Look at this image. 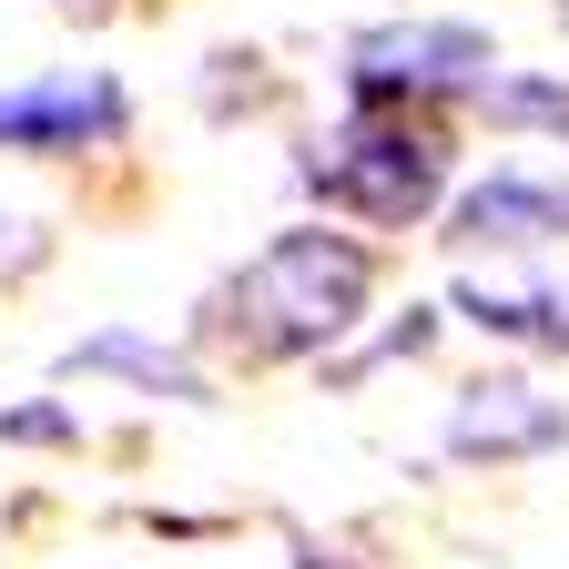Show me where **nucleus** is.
Wrapping results in <instances>:
<instances>
[{
    "label": "nucleus",
    "instance_id": "1",
    "mask_svg": "<svg viewBox=\"0 0 569 569\" xmlns=\"http://www.w3.org/2000/svg\"><path fill=\"white\" fill-rule=\"evenodd\" d=\"M377 296V264L356 234H326V224H284L244 274H234V326L264 346V356H316L336 346Z\"/></svg>",
    "mask_w": 569,
    "mask_h": 569
},
{
    "label": "nucleus",
    "instance_id": "2",
    "mask_svg": "<svg viewBox=\"0 0 569 569\" xmlns=\"http://www.w3.org/2000/svg\"><path fill=\"white\" fill-rule=\"evenodd\" d=\"M306 193H316L326 213L377 224V234H407V224H427V203L448 193V132L417 122L407 102H367L336 142H316Z\"/></svg>",
    "mask_w": 569,
    "mask_h": 569
},
{
    "label": "nucleus",
    "instance_id": "3",
    "mask_svg": "<svg viewBox=\"0 0 569 569\" xmlns=\"http://www.w3.org/2000/svg\"><path fill=\"white\" fill-rule=\"evenodd\" d=\"M132 132V92L112 71H41V82H0V153H102V142Z\"/></svg>",
    "mask_w": 569,
    "mask_h": 569
},
{
    "label": "nucleus",
    "instance_id": "4",
    "mask_svg": "<svg viewBox=\"0 0 569 569\" xmlns=\"http://www.w3.org/2000/svg\"><path fill=\"white\" fill-rule=\"evenodd\" d=\"M498 71L478 21H387L356 41V102H427V92H478Z\"/></svg>",
    "mask_w": 569,
    "mask_h": 569
},
{
    "label": "nucleus",
    "instance_id": "5",
    "mask_svg": "<svg viewBox=\"0 0 569 569\" xmlns=\"http://www.w3.org/2000/svg\"><path fill=\"white\" fill-rule=\"evenodd\" d=\"M438 244H458V254H549V244H569V183L498 163V173H478L448 203V234Z\"/></svg>",
    "mask_w": 569,
    "mask_h": 569
},
{
    "label": "nucleus",
    "instance_id": "6",
    "mask_svg": "<svg viewBox=\"0 0 569 569\" xmlns=\"http://www.w3.org/2000/svg\"><path fill=\"white\" fill-rule=\"evenodd\" d=\"M569 438V407L539 397L529 377H478L458 407H448V448L458 458H539Z\"/></svg>",
    "mask_w": 569,
    "mask_h": 569
},
{
    "label": "nucleus",
    "instance_id": "7",
    "mask_svg": "<svg viewBox=\"0 0 569 569\" xmlns=\"http://www.w3.org/2000/svg\"><path fill=\"white\" fill-rule=\"evenodd\" d=\"M61 367H71V377H132V387H153V397H203V367H183L173 346L122 336V326H112V336H82Z\"/></svg>",
    "mask_w": 569,
    "mask_h": 569
},
{
    "label": "nucleus",
    "instance_id": "8",
    "mask_svg": "<svg viewBox=\"0 0 569 569\" xmlns=\"http://www.w3.org/2000/svg\"><path fill=\"white\" fill-rule=\"evenodd\" d=\"M468 326L488 336H539V346H569V296L559 284H468Z\"/></svg>",
    "mask_w": 569,
    "mask_h": 569
},
{
    "label": "nucleus",
    "instance_id": "9",
    "mask_svg": "<svg viewBox=\"0 0 569 569\" xmlns=\"http://www.w3.org/2000/svg\"><path fill=\"white\" fill-rule=\"evenodd\" d=\"M478 112L488 122H549V132H569V82H478Z\"/></svg>",
    "mask_w": 569,
    "mask_h": 569
},
{
    "label": "nucleus",
    "instance_id": "10",
    "mask_svg": "<svg viewBox=\"0 0 569 569\" xmlns=\"http://www.w3.org/2000/svg\"><path fill=\"white\" fill-rule=\"evenodd\" d=\"M0 438L11 448H51V438H71V407H21V417H0Z\"/></svg>",
    "mask_w": 569,
    "mask_h": 569
},
{
    "label": "nucleus",
    "instance_id": "11",
    "mask_svg": "<svg viewBox=\"0 0 569 569\" xmlns=\"http://www.w3.org/2000/svg\"><path fill=\"white\" fill-rule=\"evenodd\" d=\"M306 569H356V559H336V549H306Z\"/></svg>",
    "mask_w": 569,
    "mask_h": 569
}]
</instances>
